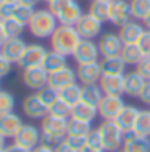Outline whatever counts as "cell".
<instances>
[{
  "label": "cell",
  "mask_w": 150,
  "mask_h": 152,
  "mask_svg": "<svg viewBox=\"0 0 150 152\" xmlns=\"http://www.w3.org/2000/svg\"><path fill=\"white\" fill-rule=\"evenodd\" d=\"M81 36L78 32L76 26H65V24H58V28L50 37V44L52 49L57 52L63 53V55H73L76 50L78 44L81 42Z\"/></svg>",
  "instance_id": "cell-1"
},
{
  "label": "cell",
  "mask_w": 150,
  "mask_h": 152,
  "mask_svg": "<svg viewBox=\"0 0 150 152\" xmlns=\"http://www.w3.org/2000/svg\"><path fill=\"white\" fill-rule=\"evenodd\" d=\"M28 28L36 39H50L58 28V20L49 8H41L34 12Z\"/></svg>",
  "instance_id": "cell-2"
},
{
  "label": "cell",
  "mask_w": 150,
  "mask_h": 152,
  "mask_svg": "<svg viewBox=\"0 0 150 152\" xmlns=\"http://www.w3.org/2000/svg\"><path fill=\"white\" fill-rule=\"evenodd\" d=\"M42 142L55 147L60 144L68 134V118L55 117V115H45L41 125Z\"/></svg>",
  "instance_id": "cell-3"
},
{
  "label": "cell",
  "mask_w": 150,
  "mask_h": 152,
  "mask_svg": "<svg viewBox=\"0 0 150 152\" xmlns=\"http://www.w3.org/2000/svg\"><path fill=\"white\" fill-rule=\"evenodd\" d=\"M99 131L103 139V149L105 152H115L123 147L124 142V131L118 126L115 120H103L99 126Z\"/></svg>",
  "instance_id": "cell-4"
},
{
  "label": "cell",
  "mask_w": 150,
  "mask_h": 152,
  "mask_svg": "<svg viewBox=\"0 0 150 152\" xmlns=\"http://www.w3.org/2000/svg\"><path fill=\"white\" fill-rule=\"evenodd\" d=\"M23 83L31 91H41L45 86H49V71L44 66H31L23 70Z\"/></svg>",
  "instance_id": "cell-5"
},
{
  "label": "cell",
  "mask_w": 150,
  "mask_h": 152,
  "mask_svg": "<svg viewBox=\"0 0 150 152\" xmlns=\"http://www.w3.org/2000/svg\"><path fill=\"white\" fill-rule=\"evenodd\" d=\"M99 57H100L99 44H95L94 39H81L76 50L73 52V58L78 65L99 61Z\"/></svg>",
  "instance_id": "cell-6"
},
{
  "label": "cell",
  "mask_w": 150,
  "mask_h": 152,
  "mask_svg": "<svg viewBox=\"0 0 150 152\" xmlns=\"http://www.w3.org/2000/svg\"><path fill=\"white\" fill-rule=\"evenodd\" d=\"M97 44H99L100 55L103 58L121 55V50H123V45H124L120 34H115V32H105V34H102Z\"/></svg>",
  "instance_id": "cell-7"
},
{
  "label": "cell",
  "mask_w": 150,
  "mask_h": 152,
  "mask_svg": "<svg viewBox=\"0 0 150 152\" xmlns=\"http://www.w3.org/2000/svg\"><path fill=\"white\" fill-rule=\"evenodd\" d=\"M133 20L131 2L128 0H113L110 2V23L121 28Z\"/></svg>",
  "instance_id": "cell-8"
},
{
  "label": "cell",
  "mask_w": 150,
  "mask_h": 152,
  "mask_svg": "<svg viewBox=\"0 0 150 152\" xmlns=\"http://www.w3.org/2000/svg\"><path fill=\"white\" fill-rule=\"evenodd\" d=\"M126 104L123 102L121 96H103L100 104L97 105L99 108V115L103 118V120H115V118L120 115V112L123 110V107Z\"/></svg>",
  "instance_id": "cell-9"
},
{
  "label": "cell",
  "mask_w": 150,
  "mask_h": 152,
  "mask_svg": "<svg viewBox=\"0 0 150 152\" xmlns=\"http://www.w3.org/2000/svg\"><path fill=\"white\" fill-rule=\"evenodd\" d=\"M49 50L45 49L44 45L41 44H29L24 50L21 60L18 61V66L24 68H31V66H41L45 60V55H47Z\"/></svg>",
  "instance_id": "cell-10"
},
{
  "label": "cell",
  "mask_w": 150,
  "mask_h": 152,
  "mask_svg": "<svg viewBox=\"0 0 150 152\" xmlns=\"http://www.w3.org/2000/svg\"><path fill=\"white\" fill-rule=\"evenodd\" d=\"M23 113L28 118H34V120H42L45 115H49V107L42 102L37 92L29 94L24 97L23 100Z\"/></svg>",
  "instance_id": "cell-11"
},
{
  "label": "cell",
  "mask_w": 150,
  "mask_h": 152,
  "mask_svg": "<svg viewBox=\"0 0 150 152\" xmlns=\"http://www.w3.org/2000/svg\"><path fill=\"white\" fill-rule=\"evenodd\" d=\"M15 142L33 151L42 142V131L34 125H23L18 134L15 136Z\"/></svg>",
  "instance_id": "cell-12"
},
{
  "label": "cell",
  "mask_w": 150,
  "mask_h": 152,
  "mask_svg": "<svg viewBox=\"0 0 150 152\" xmlns=\"http://www.w3.org/2000/svg\"><path fill=\"white\" fill-rule=\"evenodd\" d=\"M76 29L83 39H95L97 36H100V31H102V21L87 12L78 21Z\"/></svg>",
  "instance_id": "cell-13"
},
{
  "label": "cell",
  "mask_w": 150,
  "mask_h": 152,
  "mask_svg": "<svg viewBox=\"0 0 150 152\" xmlns=\"http://www.w3.org/2000/svg\"><path fill=\"white\" fill-rule=\"evenodd\" d=\"M76 79H78L76 71L70 66H65V68H62V70L55 71V73L49 75V86L53 89H57V91H63L68 86L74 84Z\"/></svg>",
  "instance_id": "cell-14"
},
{
  "label": "cell",
  "mask_w": 150,
  "mask_h": 152,
  "mask_svg": "<svg viewBox=\"0 0 150 152\" xmlns=\"http://www.w3.org/2000/svg\"><path fill=\"white\" fill-rule=\"evenodd\" d=\"M76 75H78V79L81 81V84H97L100 81V78H102V75H103L100 61L78 65Z\"/></svg>",
  "instance_id": "cell-15"
},
{
  "label": "cell",
  "mask_w": 150,
  "mask_h": 152,
  "mask_svg": "<svg viewBox=\"0 0 150 152\" xmlns=\"http://www.w3.org/2000/svg\"><path fill=\"white\" fill-rule=\"evenodd\" d=\"M99 86L103 91V94H107V96H123L124 75H102Z\"/></svg>",
  "instance_id": "cell-16"
},
{
  "label": "cell",
  "mask_w": 150,
  "mask_h": 152,
  "mask_svg": "<svg viewBox=\"0 0 150 152\" xmlns=\"http://www.w3.org/2000/svg\"><path fill=\"white\" fill-rule=\"evenodd\" d=\"M28 44L24 42V39L21 37H13V39H7L5 44L0 47V52H2L3 57H7L12 63H16L21 60L24 50H26Z\"/></svg>",
  "instance_id": "cell-17"
},
{
  "label": "cell",
  "mask_w": 150,
  "mask_h": 152,
  "mask_svg": "<svg viewBox=\"0 0 150 152\" xmlns=\"http://www.w3.org/2000/svg\"><path fill=\"white\" fill-rule=\"evenodd\" d=\"M124 152H150V141L149 137L139 136L134 129L124 131V142H123Z\"/></svg>",
  "instance_id": "cell-18"
},
{
  "label": "cell",
  "mask_w": 150,
  "mask_h": 152,
  "mask_svg": "<svg viewBox=\"0 0 150 152\" xmlns=\"http://www.w3.org/2000/svg\"><path fill=\"white\" fill-rule=\"evenodd\" d=\"M83 15H84V13H83L81 5L73 0V2L68 3L65 8L57 15V20H58L60 24H65V26H76L78 21L83 18Z\"/></svg>",
  "instance_id": "cell-19"
},
{
  "label": "cell",
  "mask_w": 150,
  "mask_h": 152,
  "mask_svg": "<svg viewBox=\"0 0 150 152\" xmlns=\"http://www.w3.org/2000/svg\"><path fill=\"white\" fill-rule=\"evenodd\" d=\"M21 126H23V120L13 112L0 115V134H3L5 137H13L15 139Z\"/></svg>",
  "instance_id": "cell-20"
},
{
  "label": "cell",
  "mask_w": 150,
  "mask_h": 152,
  "mask_svg": "<svg viewBox=\"0 0 150 152\" xmlns=\"http://www.w3.org/2000/svg\"><path fill=\"white\" fill-rule=\"evenodd\" d=\"M145 81L147 79L139 73L137 70L124 73V94H128L129 97H139Z\"/></svg>",
  "instance_id": "cell-21"
},
{
  "label": "cell",
  "mask_w": 150,
  "mask_h": 152,
  "mask_svg": "<svg viewBox=\"0 0 150 152\" xmlns=\"http://www.w3.org/2000/svg\"><path fill=\"white\" fill-rule=\"evenodd\" d=\"M144 31H145V28H142V24L131 20L129 23H126L124 26L120 28L118 34H120L123 44H137L141 36L144 34Z\"/></svg>",
  "instance_id": "cell-22"
},
{
  "label": "cell",
  "mask_w": 150,
  "mask_h": 152,
  "mask_svg": "<svg viewBox=\"0 0 150 152\" xmlns=\"http://www.w3.org/2000/svg\"><path fill=\"white\" fill-rule=\"evenodd\" d=\"M97 115H99V108L95 105H91V104H86L83 100H79L71 108V118H78V120H83V121L92 123Z\"/></svg>",
  "instance_id": "cell-23"
},
{
  "label": "cell",
  "mask_w": 150,
  "mask_h": 152,
  "mask_svg": "<svg viewBox=\"0 0 150 152\" xmlns=\"http://www.w3.org/2000/svg\"><path fill=\"white\" fill-rule=\"evenodd\" d=\"M137 115H139V108H136L133 105H124L123 110L120 112V115L115 118V121L118 123V126H120L123 131H128V129L134 128Z\"/></svg>",
  "instance_id": "cell-24"
},
{
  "label": "cell",
  "mask_w": 150,
  "mask_h": 152,
  "mask_svg": "<svg viewBox=\"0 0 150 152\" xmlns=\"http://www.w3.org/2000/svg\"><path fill=\"white\" fill-rule=\"evenodd\" d=\"M100 66H102L103 75H124L126 73V61L121 58V55L118 57H108V58L100 60Z\"/></svg>",
  "instance_id": "cell-25"
},
{
  "label": "cell",
  "mask_w": 150,
  "mask_h": 152,
  "mask_svg": "<svg viewBox=\"0 0 150 152\" xmlns=\"http://www.w3.org/2000/svg\"><path fill=\"white\" fill-rule=\"evenodd\" d=\"M42 66L49 71V75L50 73H55V71H58V70H62V68L68 66L66 55H63V53L57 52V50H53V49L49 50L47 55H45L44 63H42Z\"/></svg>",
  "instance_id": "cell-26"
},
{
  "label": "cell",
  "mask_w": 150,
  "mask_h": 152,
  "mask_svg": "<svg viewBox=\"0 0 150 152\" xmlns=\"http://www.w3.org/2000/svg\"><path fill=\"white\" fill-rule=\"evenodd\" d=\"M103 96L105 94H103L99 84H83V94H81V100L83 102L97 107Z\"/></svg>",
  "instance_id": "cell-27"
},
{
  "label": "cell",
  "mask_w": 150,
  "mask_h": 152,
  "mask_svg": "<svg viewBox=\"0 0 150 152\" xmlns=\"http://www.w3.org/2000/svg\"><path fill=\"white\" fill-rule=\"evenodd\" d=\"M121 58L126 61V65L137 66V63L144 58V53L137 44H124L121 50Z\"/></svg>",
  "instance_id": "cell-28"
},
{
  "label": "cell",
  "mask_w": 150,
  "mask_h": 152,
  "mask_svg": "<svg viewBox=\"0 0 150 152\" xmlns=\"http://www.w3.org/2000/svg\"><path fill=\"white\" fill-rule=\"evenodd\" d=\"M89 13L102 23L110 21V2L107 0H92L89 5Z\"/></svg>",
  "instance_id": "cell-29"
},
{
  "label": "cell",
  "mask_w": 150,
  "mask_h": 152,
  "mask_svg": "<svg viewBox=\"0 0 150 152\" xmlns=\"http://www.w3.org/2000/svg\"><path fill=\"white\" fill-rule=\"evenodd\" d=\"M92 125L78 118H68V134L66 136H87L92 131Z\"/></svg>",
  "instance_id": "cell-30"
},
{
  "label": "cell",
  "mask_w": 150,
  "mask_h": 152,
  "mask_svg": "<svg viewBox=\"0 0 150 152\" xmlns=\"http://www.w3.org/2000/svg\"><path fill=\"white\" fill-rule=\"evenodd\" d=\"M133 129L139 136H144V137L150 136V110H147V108L139 110L137 120H136V125Z\"/></svg>",
  "instance_id": "cell-31"
},
{
  "label": "cell",
  "mask_w": 150,
  "mask_h": 152,
  "mask_svg": "<svg viewBox=\"0 0 150 152\" xmlns=\"http://www.w3.org/2000/svg\"><path fill=\"white\" fill-rule=\"evenodd\" d=\"M3 29H5V34L8 39H13V37H21V34H23L24 31V24L21 23V21H18L16 18H7V20H3L2 23Z\"/></svg>",
  "instance_id": "cell-32"
},
{
  "label": "cell",
  "mask_w": 150,
  "mask_h": 152,
  "mask_svg": "<svg viewBox=\"0 0 150 152\" xmlns=\"http://www.w3.org/2000/svg\"><path fill=\"white\" fill-rule=\"evenodd\" d=\"M81 94H83V86L74 83V84L65 88L63 91H60V97H62L63 100H66L70 105H76L81 100Z\"/></svg>",
  "instance_id": "cell-33"
},
{
  "label": "cell",
  "mask_w": 150,
  "mask_h": 152,
  "mask_svg": "<svg viewBox=\"0 0 150 152\" xmlns=\"http://www.w3.org/2000/svg\"><path fill=\"white\" fill-rule=\"evenodd\" d=\"M71 108H73V105H70L66 100H63L62 97H58V99L49 107V113L55 115V117H62V118H70L71 117Z\"/></svg>",
  "instance_id": "cell-34"
},
{
  "label": "cell",
  "mask_w": 150,
  "mask_h": 152,
  "mask_svg": "<svg viewBox=\"0 0 150 152\" xmlns=\"http://www.w3.org/2000/svg\"><path fill=\"white\" fill-rule=\"evenodd\" d=\"M131 13L134 20L144 21L150 13V0H131Z\"/></svg>",
  "instance_id": "cell-35"
},
{
  "label": "cell",
  "mask_w": 150,
  "mask_h": 152,
  "mask_svg": "<svg viewBox=\"0 0 150 152\" xmlns=\"http://www.w3.org/2000/svg\"><path fill=\"white\" fill-rule=\"evenodd\" d=\"M34 12H36V10L33 8V7H28V5H23V3H18L13 18H16L18 21H21L24 26H28V24H29V21H31V18H33V15H34Z\"/></svg>",
  "instance_id": "cell-36"
},
{
  "label": "cell",
  "mask_w": 150,
  "mask_h": 152,
  "mask_svg": "<svg viewBox=\"0 0 150 152\" xmlns=\"http://www.w3.org/2000/svg\"><path fill=\"white\" fill-rule=\"evenodd\" d=\"M15 108V96L8 91H0V115L13 112Z\"/></svg>",
  "instance_id": "cell-37"
},
{
  "label": "cell",
  "mask_w": 150,
  "mask_h": 152,
  "mask_svg": "<svg viewBox=\"0 0 150 152\" xmlns=\"http://www.w3.org/2000/svg\"><path fill=\"white\" fill-rule=\"evenodd\" d=\"M37 94H39V97H41L42 102H44L47 107H50V105H52V104L60 97V91H57V89L50 88V86H45L44 89L37 91Z\"/></svg>",
  "instance_id": "cell-38"
},
{
  "label": "cell",
  "mask_w": 150,
  "mask_h": 152,
  "mask_svg": "<svg viewBox=\"0 0 150 152\" xmlns=\"http://www.w3.org/2000/svg\"><path fill=\"white\" fill-rule=\"evenodd\" d=\"M87 146L94 147V149H99V151H105L103 149V139H102V134H100L99 128L92 129V131L87 134Z\"/></svg>",
  "instance_id": "cell-39"
},
{
  "label": "cell",
  "mask_w": 150,
  "mask_h": 152,
  "mask_svg": "<svg viewBox=\"0 0 150 152\" xmlns=\"http://www.w3.org/2000/svg\"><path fill=\"white\" fill-rule=\"evenodd\" d=\"M65 141L76 152H81L86 146H87V136H66Z\"/></svg>",
  "instance_id": "cell-40"
},
{
  "label": "cell",
  "mask_w": 150,
  "mask_h": 152,
  "mask_svg": "<svg viewBox=\"0 0 150 152\" xmlns=\"http://www.w3.org/2000/svg\"><path fill=\"white\" fill-rule=\"evenodd\" d=\"M16 5H18V2H10V0H5V2L0 5V15H2L3 20L12 18L13 15H15Z\"/></svg>",
  "instance_id": "cell-41"
},
{
  "label": "cell",
  "mask_w": 150,
  "mask_h": 152,
  "mask_svg": "<svg viewBox=\"0 0 150 152\" xmlns=\"http://www.w3.org/2000/svg\"><path fill=\"white\" fill-rule=\"evenodd\" d=\"M137 45L141 47L144 57H150V29L144 31V34L141 36V39H139V42H137Z\"/></svg>",
  "instance_id": "cell-42"
},
{
  "label": "cell",
  "mask_w": 150,
  "mask_h": 152,
  "mask_svg": "<svg viewBox=\"0 0 150 152\" xmlns=\"http://www.w3.org/2000/svg\"><path fill=\"white\" fill-rule=\"evenodd\" d=\"M136 70L144 76L145 79H150V57H144V58L137 63Z\"/></svg>",
  "instance_id": "cell-43"
},
{
  "label": "cell",
  "mask_w": 150,
  "mask_h": 152,
  "mask_svg": "<svg viewBox=\"0 0 150 152\" xmlns=\"http://www.w3.org/2000/svg\"><path fill=\"white\" fill-rule=\"evenodd\" d=\"M71 2H73V0H52V2H49V10L57 16L68 3H71Z\"/></svg>",
  "instance_id": "cell-44"
},
{
  "label": "cell",
  "mask_w": 150,
  "mask_h": 152,
  "mask_svg": "<svg viewBox=\"0 0 150 152\" xmlns=\"http://www.w3.org/2000/svg\"><path fill=\"white\" fill-rule=\"evenodd\" d=\"M12 66H13L12 61L0 53V78H5V76L12 71Z\"/></svg>",
  "instance_id": "cell-45"
},
{
  "label": "cell",
  "mask_w": 150,
  "mask_h": 152,
  "mask_svg": "<svg viewBox=\"0 0 150 152\" xmlns=\"http://www.w3.org/2000/svg\"><path fill=\"white\" fill-rule=\"evenodd\" d=\"M139 99H141V102L147 104V105H150V79H147L144 84V88H142L141 94H139Z\"/></svg>",
  "instance_id": "cell-46"
},
{
  "label": "cell",
  "mask_w": 150,
  "mask_h": 152,
  "mask_svg": "<svg viewBox=\"0 0 150 152\" xmlns=\"http://www.w3.org/2000/svg\"><path fill=\"white\" fill-rule=\"evenodd\" d=\"M5 152H31V149H28V147H23V146H20V144L13 142V144H10V146L5 147Z\"/></svg>",
  "instance_id": "cell-47"
},
{
  "label": "cell",
  "mask_w": 150,
  "mask_h": 152,
  "mask_svg": "<svg viewBox=\"0 0 150 152\" xmlns=\"http://www.w3.org/2000/svg\"><path fill=\"white\" fill-rule=\"evenodd\" d=\"M55 152H76V151H74L73 147H71L70 144L63 139L60 144H57V146H55Z\"/></svg>",
  "instance_id": "cell-48"
},
{
  "label": "cell",
  "mask_w": 150,
  "mask_h": 152,
  "mask_svg": "<svg viewBox=\"0 0 150 152\" xmlns=\"http://www.w3.org/2000/svg\"><path fill=\"white\" fill-rule=\"evenodd\" d=\"M31 152H55V147L49 146V144H45V142H41L37 147H34Z\"/></svg>",
  "instance_id": "cell-49"
},
{
  "label": "cell",
  "mask_w": 150,
  "mask_h": 152,
  "mask_svg": "<svg viewBox=\"0 0 150 152\" xmlns=\"http://www.w3.org/2000/svg\"><path fill=\"white\" fill-rule=\"evenodd\" d=\"M41 2V0H18V3H23V5H28V7H33L36 8V5Z\"/></svg>",
  "instance_id": "cell-50"
},
{
  "label": "cell",
  "mask_w": 150,
  "mask_h": 152,
  "mask_svg": "<svg viewBox=\"0 0 150 152\" xmlns=\"http://www.w3.org/2000/svg\"><path fill=\"white\" fill-rule=\"evenodd\" d=\"M7 39H8V37H7V34H5V29H3V26L0 24V47L5 44Z\"/></svg>",
  "instance_id": "cell-51"
},
{
  "label": "cell",
  "mask_w": 150,
  "mask_h": 152,
  "mask_svg": "<svg viewBox=\"0 0 150 152\" xmlns=\"http://www.w3.org/2000/svg\"><path fill=\"white\" fill-rule=\"evenodd\" d=\"M5 141H7V137L3 136V134H0V151H2V149H5V147H7Z\"/></svg>",
  "instance_id": "cell-52"
},
{
  "label": "cell",
  "mask_w": 150,
  "mask_h": 152,
  "mask_svg": "<svg viewBox=\"0 0 150 152\" xmlns=\"http://www.w3.org/2000/svg\"><path fill=\"white\" fill-rule=\"evenodd\" d=\"M81 152H105V151H99V149H94V147H89V146H86Z\"/></svg>",
  "instance_id": "cell-53"
},
{
  "label": "cell",
  "mask_w": 150,
  "mask_h": 152,
  "mask_svg": "<svg viewBox=\"0 0 150 152\" xmlns=\"http://www.w3.org/2000/svg\"><path fill=\"white\" fill-rule=\"evenodd\" d=\"M144 26H145V29H150V13L144 18Z\"/></svg>",
  "instance_id": "cell-54"
},
{
  "label": "cell",
  "mask_w": 150,
  "mask_h": 152,
  "mask_svg": "<svg viewBox=\"0 0 150 152\" xmlns=\"http://www.w3.org/2000/svg\"><path fill=\"white\" fill-rule=\"evenodd\" d=\"M3 23V18H2V15H0V24H2Z\"/></svg>",
  "instance_id": "cell-55"
},
{
  "label": "cell",
  "mask_w": 150,
  "mask_h": 152,
  "mask_svg": "<svg viewBox=\"0 0 150 152\" xmlns=\"http://www.w3.org/2000/svg\"><path fill=\"white\" fill-rule=\"evenodd\" d=\"M3 2H5V0H0V5H2V3H3Z\"/></svg>",
  "instance_id": "cell-56"
},
{
  "label": "cell",
  "mask_w": 150,
  "mask_h": 152,
  "mask_svg": "<svg viewBox=\"0 0 150 152\" xmlns=\"http://www.w3.org/2000/svg\"><path fill=\"white\" fill-rule=\"evenodd\" d=\"M115 152H124V151H123V149H121V151H115Z\"/></svg>",
  "instance_id": "cell-57"
},
{
  "label": "cell",
  "mask_w": 150,
  "mask_h": 152,
  "mask_svg": "<svg viewBox=\"0 0 150 152\" xmlns=\"http://www.w3.org/2000/svg\"><path fill=\"white\" fill-rule=\"evenodd\" d=\"M44 2H47V3H49V2H52V0H44Z\"/></svg>",
  "instance_id": "cell-58"
},
{
  "label": "cell",
  "mask_w": 150,
  "mask_h": 152,
  "mask_svg": "<svg viewBox=\"0 0 150 152\" xmlns=\"http://www.w3.org/2000/svg\"><path fill=\"white\" fill-rule=\"evenodd\" d=\"M10 2H18V0H10Z\"/></svg>",
  "instance_id": "cell-59"
},
{
  "label": "cell",
  "mask_w": 150,
  "mask_h": 152,
  "mask_svg": "<svg viewBox=\"0 0 150 152\" xmlns=\"http://www.w3.org/2000/svg\"><path fill=\"white\" fill-rule=\"evenodd\" d=\"M0 152H5V149H2V151H0Z\"/></svg>",
  "instance_id": "cell-60"
},
{
  "label": "cell",
  "mask_w": 150,
  "mask_h": 152,
  "mask_svg": "<svg viewBox=\"0 0 150 152\" xmlns=\"http://www.w3.org/2000/svg\"><path fill=\"white\" fill-rule=\"evenodd\" d=\"M107 2H113V0H107Z\"/></svg>",
  "instance_id": "cell-61"
},
{
  "label": "cell",
  "mask_w": 150,
  "mask_h": 152,
  "mask_svg": "<svg viewBox=\"0 0 150 152\" xmlns=\"http://www.w3.org/2000/svg\"><path fill=\"white\" fill-rule=\"evenodd\" d=\"M0 53H2V52H0Z\"/></svg>",
  "instance_id": "cell-62"
},
{
  "label": "cell",
  "mask_w": 150,
  "mask_h": 152,
  "mask_svg": "<svg viewBox=\"0 0 150 152\" xmlns=\"http://www.w3.org/2000/svg\"><path fill=\"white\" fill-rule=\"evenodd\" d=\"M0 79H2V78H0Z\"/></svg>",
  "instance_id": "cell-63"
}]
</instances>
